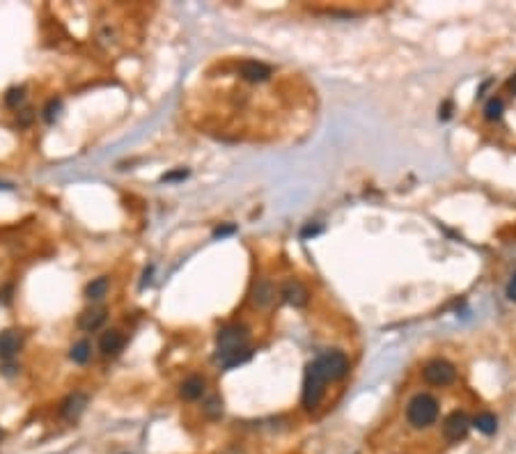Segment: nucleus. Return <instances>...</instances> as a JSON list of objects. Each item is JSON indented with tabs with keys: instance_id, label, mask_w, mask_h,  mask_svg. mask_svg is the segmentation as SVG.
I'll use <instances>...</instances> for the list:
<instances>
[{
	"instance_id": "1",
	"label": "nucleus",
	"mask_w": 516,
	"mask_h": 454,
	"mask_svg": "<svg viewBox=\"0 0 516 454\" xmlns=\"http://www.w3.org/2000/svg\"><path fill=\"white\" fill-rule=\"evenodd\" d=\"M438 415H441V407H438V399L430 392H415L406 404V422L413 429L432 427V424L438 422Z\"/></svg>"
},
{
	"instance_id": "2",
	"label": "nucleus",
	"mask_w": 516,
	"mask_h": 454,
	"mask_svg": "<svg viewBox=\"0 0 516 454\" xmlns=\"http://www.w3.org/2000/svg\"><path fill=\"white\" fill-rule=\"evenodd\" d=\"M328 381H330V376L326 374L324 365L319 363V358L308 365L303 395H301V402H303V407L308 411H313V409L319 407V402H321V397H324V390H326Z\"/></svg>"
},
{
	"instance_id": "3",
	"label": "nucleus",
	"mask_w": 516,
	"mask_h": 454,
	"mask_svg": "<svg viewBox=\"0 0 516 454\" xmlns=\"http://www.w3.org/2000/svg\"><path fill=\"white\" fill-rule=\"evenodd\" d=\"M425 383L434 385V388H447L456 381V370L447 361H432L425 365L422 370Z\"/></svg>"
},
{
	"instance_id": "4",
	"label": "nucleus",
	"mask_w": 516,
	"mask_h": 454,
	"mask_svg": "<svg viewBox=\"0 0 516 454\" xmlns=\"http://www.w3.org/2000/svg\"><path fill=\"white\" fill-rule=\"evenodd\" d=\"M473 420L466 415L464 411H452L447 418L443 420V436L447 443H459L469 436Z\"/></svg>"
},
{
	"instance_id": "5",
	"label": "nucleus",
	"mask_w": 516,
	"mask_h": 454,
	"mask_svg": "<svg viewBox=\"0 0 516 454\" xmlns=\"http://www.w3.org/2000/svg\"><path fill=\"white\" fill-rule=\"evenodd\" d=\"M246 340H248V333L243 326L235 324V326L223 328L218 333V353H228V351L241 349V346H248Z\"/></svg>"
},
{
	"instance_id": "6",
	"label": "nucleus",
	"mask_w": 516,
	"mask_h": 454,
	"mask_svg": "<svg viewBox=\"0 0 516 454\" xmlns=\"http://www.w3.org/2000/svg\"><path fill=\"white\" fill-rule=\"evenodd\" d=\"M87 404H90V397H87L85 392H72L69 397H67V399L60 404V418L69 420V422L79 420L81 415L85 413Z\"/></svg>"
},
{
	"instance_id": "7",
	"label": "nucleus",
	"mask_w": 516,
	"mask_h": 454,
	"mask_svg": "<svg viewBox=\"0 0 516 454\" xmlns=\"http://www.w3.org/2000/svg\"><path fill=\"white\" fill-rule=\"evenodd\" d=\"M319 363L324 365V370L330 376V381L342 379V376L347 374V370H349V361L340 351H330V353L319 356Z\"/></svg>"
},
{
	"instance_id": "8",
	"label": "nucleus",
	"mask_w": 516,
	"mask_h": 454,
	"mask_svg": "<svg viewBox=\"0 0 516 454\" xmlns=\"http://www.w3.org/2000/svg\"><path fill=\"white\" fill-rule=\"evenodd\" d=\"M21 349V335L16 331H3L0 333V361L9 363Z\"/></svg>"
},
{
	"instance_id": "9",
	"label": "nucleus",
	"mask_w": 516,
	"mask_h": 454,
	"mask_svg": "<svg viewBox=\"0 0 516 454\" xmlns=\"http://www.w3.org/2000/svg\"><path fill=\"white\" fill-rule=\"evenodd\" d=\"M124 349V335L120 331H106L101 337H99V351L103 356H118L120 351Z\"/></svg>"
},
{
	"instance_id": "10",
	"label": "nucleus",
	"mask_w": 516,
	"mask_h": 454,
	"mask_svg": "<svg viewBox=\"0 0 516 454\" xmlns=\"http://www.w3.org/2000/svg\"><path fill=\"white\" fill-rule=\"evenodd\" d=\"M204 390H207V383H204L202 376H191V379H186V381L181 383V390L179 392H181L184 399L196 402V399L202 397Z\"/></svg>"
},
{
	"instance_id": "11",
	"label": "nucleus",
	"mask_w": 516,
	"mask_h": 454,
	"mask_svg": "<svg viewBox=\"0 0 516 454\" xmlns=\"http://www.w3.org/2000/svg\"><path fill=\"white\" fill-rule=\"evenodd\" d=\"M106 322V310L103 307H92V310H85L79 317V328L81 331H96L101 324Z\"/></svg>"
},
{
	"instance_id": "12",
	"label": "nucleus",
	"mask_w": 516,
	"mask_h": 454,
	"mask_svg": "<svg viewBox=\"0 0 516 454\" xmlns=\"http://www.w3.org/2000/svg\"><path fill=\"white\" fill-rule=\"evenodd\" d=\"M252 356L250 346H241V349H235V351H228V353H218V361L223 367H237V365H243L248 358Z\"/></svg>"
},
{
	"instance_id": "13",
	"label": "nucleus",
	"mask_w": 516,
	"mask_h": 454,
	"mask_svg": "<svg viewBox=\"0 0 516 454\" xmlns=\"http://www.w3.org/2000/svg\"><path fill=\"white\" fill-rule=\"evenodd\" d=\"M108 287H111V283H108V278H106V276L94 278L92 283L85 287V296L90 298V301H101V298L108 294Z\"/></svg>"
},
{
	"instance_id": "14",
	"label": "nucleus",
	"mask_w": 516,
	"mask_h": 454,
	"mask_svg": "<svg viewBox=\"0 0 516 454\" xmlns=\"http://www.w3.org/2000/svg\"><path fill=\"white\" fill-rule=\"evenodd\" d=\"M473 427L477 431L486 433V436H491V433H495V429H498V420H495V415H491V413H477L473 418Z\"/></svg>"
},
{
	"instance_id": "15",
	"label": "nucleus",
	"mask_w": 516,
	"mask_h": 454,
	"mask_svg": "<svg viewBox=\"0 0 516 454\" xmlns=\"http://www.w3.org/2000/svg\"><path fill=\"white\" fill-rule=\"evenodd\" d=\"M90 353H92V346L87 340H79L74 346H72V351H69V358L76 363V365H85L87 361H90Z\"/></svg>"
},
{
	"instance_id": "16",
	"label": "nucleus",
	"mask_w": 516,
	"mask_h": 454,
	"mask_svg": "<svg viewBox=\"0 0 516 454\" xmlns=\"http://www.w3.org/2000/svg\"><path fill=\"white\" fill-rule=\"evenodd\" d=\"M274 296H276L274 287H271L269 283H259L255 294H252V301H255V305H259V307H267L271 301H274Z\"/></svg>"
},
{
	"instance_id": "17",
	"label": "nucleus",
	"mask_w": 516,
	"mask_h": 454,
	"mask_svg": "<svg viewBox=\"0 0 516 454\" xmlns=\"http://www.w3.org/2000/svg\"><path fill=\"white\" fill-rule=\"evenodd\" d=\"M26 101V88L23 85H18V88H9L7 94H5V103L9 108H18Z\"/></svg>"
},
{
	"instance_id": "18",
	"label": "nucleus",
	"mask_w": 516,
	"mask_h": 454,
	"mask_svg": "<svg viewBox=\"0 0 516 454\" xmlns=\"http://www.w3.org/2000/svg\"><path fill=\"white\" fill-rule=\"evenodd\" d=\"M60 110H62V101L60 99H51L44 106V122L53 124L57 118H60Z\"/></svg>"
},
{
	"instance_id": "19",
	"label": "nucleus",
	"mask_w": 516,
	"mask_h": 454,
	"mask_svg": "<svg viewBox=\"0 0 516 454\" xmlns=\"http://www.w3.org/2000/svg\"><path fill=\"white\" fill-rule=\"evenodd\" d=\"M285 294H287V298H289L291 303H303V301H305V292H303V289H301L296 283H294V285H289V287L285 289Z\"/></svg>"
},
{
	"instance_id": "20",
	"label": "nucleus",
	"mask_w": 516,
	"mask_h": 454,
	"mask_svg": "<svg viewBox=\"0 0 516 454\" xmlns=\"http://www.w3.org/2000/svg\"><path fill=\"white\" fill-rule=\"evenodd\" d=\"M204 413L209 415V418H220V413H223V407H220V399L218 397H211L207 404H204Z\"/></svg>"
},
{
	"instance_id": "21",
	"label": "nucleus",
	"mask_w": 516,
	"mask_h": 454,
	"mask_svg": "<svg viewBox=\"0 0 516 454\" xmlns=\"http://www.w3.org/2000/svg\"><path fill=\"white\" fill-rule=\"evenodd\" d=\"M500 110H503V101H498V99H491L489 103H486V108H484L486 118H489V120H498Z\"/></svg>"
},
{
	"instance_id": "22",
	"label": "nucleus",
	"mask_w": 516,
	"mask_h": 454,
	"mask_svg": "<svg viewBox=\"0 0 516 454\" xmlns=\"http://www.w3.org/2000/svg\"><path fill=\"white\" fill-rule=\"evenodd\" d=\"M33 118H35V113L30 108H26V110L18 113V124H21V127H28V124L33 122Z\"/></svg>"
},
{
	"instance_id": "23",
	"label": "nucleus",
	"mask_w": 516,
	"mask_h": 454,
	"mask_svg": "<svg viewBox=\"0 0 516 454\" xmlns=\"http://www.w3.org/2000/svg\"><path fill=\"white\" fill-rule=\"evenodd\" d=\"M181 177H186V170H179V172H172V175H165L163 179H165V181H170V179H181Z\"/></svg>"
},
{
	"instance_id": "24",
	"label": "nucleus",
	"mask_w": 516,
	"mask_h": 454,
	"mask_svg": "<svg viewBox=\"0 0 516 454\" xmlns=\"http://www.w3.org/2000/svg\"><path fill=\"white\" fill-rule=\"evenodd\" d=\"M507 88H510V92H514L516 94V74L510 79V83H507Z\"/></svg>"
},
{
	"instance_id": "25",
	"label": "nucleus",
	"mask_w": 516,
	"mask_h": 454,
	"mask_svg": "<svg viewBox=\"0 0 516 454\" xmlns=\"http://www.w3.org/2000/svg\"><path fill=\"white\" fill-rule=\"evenodd\" d=\"M510 296H512V298H516V278L512 280V285H510Z\"/></svg>"
},
{
	"instance_id": "26",
	"label": "nucleus",
	"mask_w": 516,
	"mask_h": 454,
	"mask_svg": "<svg viewBox=\"0 0 516 454\" xmlns=\"http://www.w3.org/2000/svg\"><path fill=\"white\" fill-rule=\"evenodd\" d=\"M3 438H5V431H3V429H0V443H3Z\"/></svg>"
}]
</instances>
